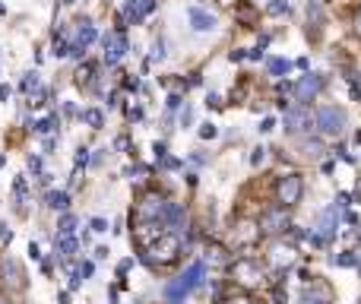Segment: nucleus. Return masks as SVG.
I'll return each mask as SVG.
<instances>
[{
    "label": "nucleus",
    "instance_id": "29",
    "mask_svg": "<svg viewBox=\"0 0 361 304\" xmlns=\"http://www.w3.org/2000/svg\"><path fill=\"white\" fill-rule=\"evenodd\" d=\"M76 83H80V86L92 83V63H82V67L76 70Z\"/></svg>",
    "mask_w": 361,
    "mask_h": 304
},
{
    "label": "nucleus",
    "instance_id": "5",
    "mask_svg": "<svg viewBox=\"0 0 361 304\" xmlns=\"http://www.w3.org/2000/svg\"><path fill=\"white\" fill-rule=\"evenodd\" d=\"M165 209H168V200H162L159 194H146L137 203V222H159V225H165Z\"/></svg>",
    "mask_w": 361,
    "mask_h": 304
},
{
    "label": "nucleus",
    "instance_id": "50",
    "mask_svg": "<svg viewBox=\"0 0 361 304\" xmlns=\"http://www.w3.org/2000/svg\"><path fill=\"white\" fill-rule=\"evenodd\" d=\"M130 266H133V260H121V263H117V273H121V276H124V273H127Z\"/></svg>",
    "mask_w": 361,
    "mask_h": 304
},
{
    "label": "nucleus",
    "instance_id": "43",
    "mask_svg": "<svg viewBox=\"0 0 361 304\" xmlns=\"http://www.w3.org/2000/svg\"><path fill=\"white\" fill-rule=\"evenodd\" d=\"M228 61H232V63H241V61H247V51H232V54H228Z\"/></svg>",
    "mask_w": 361,
    "mask_h": 304
},
{
    "label": "nucleus",
    "instance_id": "8",
    "mask_svg": "<svg viewBox=\"0 0 361 304\" xmlns=\"http://www.w3.org/2000/svg\"><path fill=\"white\" fill-rule=\"evenodd\" d=\"M260 235H279V231H288V209L286 206H273L260 215Z\"/></svg>",
    "mask_w": 361,
    "mask_h": 304
},
{
    "label": "nucleus",
    "instance_id": "39",
    "mask_svg": "<svg viewBox=\"0 0 361 304\" xmlns=\"http://www.w3.org/2000/svg\"><path fill=\"white\" fill-rule=\"evenodd\" d=\"M29 172L41 174V159H38V155H29Z\"/></svg>",
    "mask_w": 361,
    "mask_h": 304
},
{
    "label": "nucleus",
    "instance_id": "31",
    "mask_svg": "<svg viewBox=\"0 0 361 304\" xmlns=\"http://www.w3.org/2000/svg\"><path fill=\"white\" fill-rule=\"evenodd\" d=\"M149 61H165V42L159 38V42H152V54H149Z\"/></svg>",
    "mask_w": 361,
    "mask_h": 304
},
{
    "label": "nucleus",
    "instance_id": "6",
    "mask_svg": "<svg viewBox=\"0 0 361 304\" xmlns=\"http://www.w3.org/2000/svg\"><path fill=\"white\" fill-rule=\"evenodd\" d=\"M286 133H292V137H301V133H311L314 127V114L311 108H304V105H292V108L286 111Z\"/></svg>",
    "mask_w": 361,
    "mask_h": 304
},
{
    "label": "nucleus",
    "instance_id": "14",
    "mask_svg": "<svg viewBox=\"0 0 361 304\" xmlns=\"http://www.w3.org/2000/svg\"><path fill=\"white\" fill-rule=\"evenodd\" d=\"M323 89V79L317 73H307L298 79V86H295V96H298V102H311L317 92Z\"/></svg>",
    "mask_w": 361,
    "mask_h": 304
},
{
    "label": "nucleus",
    "instance_id": "35",
    "mask_svg": "<svg viewBox=\"0 0 361 304\" xmlns=\"http://www.w3.org/2000/svg\"><path fill=\"white\" fill-rule=\"evenodd\" d=\"M89 228H92L96 235H105V231H108V222H105V219H92V222H89Z\"/></svg>",
    "mask_w": 361,
    "mask_h": 304
},
{
    "label": "nucleus",
    "instance_id": "32",
    "mask_svg": "<svg viewBox=\"0 0 361 304\" xmlns=\"http://www.w3.org/2000/svg\"><path fill=\"white\" fill-rule=\"evenodd\" d=\"M333 263H336V266H355V254H352V250H346V254L333 257Z\"/></svg>",
    "mask_w": 361,
    "mask_h": 304
},
{
    "label": "nucleus",
    "instance_id": "52",
    "mask_svg": "<svg viewBox=\"0 0 361 304\" xmlns=\"http://www.w3.org/2000/svg\"><path fill=\"white\" fill-rule=\"evenodd\" d=\"M232 304H257V301H251V298H235Z\"/></svg>",
    "mask_w": 361,
    "mask_h": 304
},
{
    "label": "nucleus",
    "instance_id": "9",
    "mask_svg": "<svg viewBox=\"0 0 361 304\" xmlns=\"http://www.w3.org/2000/svg\"><path fill=\"white\" fill-rule=\"evenodd\" d=\"M102 45H105V63H108V67H115V63L130 51V45H127V38H124L121 29H117V32H108V35H105Z\"/></svg>",
    "mask_w": 361,
    "mask_h": 304
},
{
    "label": "nucleus",
    "instance_id": "15",
    "mask_svg": "<svg viewBox=\"0 0 361 304\" xmlns=\"http://www.w3.org/2000/svg\"><path fill=\"white\" fill-rule=\"evenodd\" d=\"M321 231H317V238H321L323 244L330 241V238H336V228H339V206H330V209H323V215H321Z\"/></svg>",
    "mask_w": 361,
    "mask_h": 304
},
{
    "label": "nucleus",
    "instance_id": "24",
    "mask_svg": "<svg viewBox=\"0 0 361 304\" xmlns=\"http://www.w3.org/2000/svg\"><path fill=\"white\" fill-rule=\"evenodd\" d=\"M54 57H67L70 54V35L67 32H61V35H54V51H51Z\"/></svg>",
    "mask_w": 361,
    "mask_h": 304
},
{
    "label": "nucleus",
    "instance_id": "30",
    "mask_svg": "<svg viewBox=\"0 0 361 304\" xmlns=\"http://www.w3.org/2000/svg\"><path fill=\"white\" fill-rule=\"evenodd\" d=\"M73 165H76V168H86V165H89V149H86V146H80V149H76Z\"/></svg>",
    "mask_w": 361,
    "mask_h": 304
},
{
    "label": "nucleus",
    "instance_id": "53",
    "mask_svg": "<svg viewBox=\"0 0 361 304\" xmlns=\"http://www.w3.org/2000/svg\"><path fill=\"white\" fill-rule=\"evenodd\" d=\"M355 266H358V270H361V248L355 250Z\"/></svg>",
    "mask_w": 361,
    "mask_h": 304
},
{
    "label": "nucleus",
    "instance_id": "2",
    "mask_svg": "<svg viewBox=\"0 0 361 304\" xmlns=\"http://www.w3.org/2000/svg\"><path fill=\"white\" fill-rule=\"evenodd\" d=\"M203 276H206V263H193L184 276H177L175 282L168 285V298L175 304H181V298H187L193 289H200V285H203Z\"/></svg>",
    "mask_w": 361,
    "mask_h": 304
},
{
    "label": "nucleus",
    "instance_id": "46",
    "mask_svg": "<svg viewBox=\"0 0 361 304\" xmlns=\"http://www.w3.org/2000/svg\"><path fill=\"white\" fill-rule=\"evenodd\" d=\"M168 108H181V96H177V92L168 96Z\"/></svg>",
    "mask_w": 361,
    "mask_h": 304
},
{
    "label": "nucleus",
    "instance_id": "18",
    "mask_svg": "<svg viewBox=\"0 0 361 304\" xmlns=\"http://www.w3.org/2000/svg\"><path fill=\"white\" fill-rule=\"evenodd\" d=\"M301 304H330V289H323V285H307L304 295H301Z\"/></svg>",
    "mask_w": 361,
    "mask_h": 304
},
{
    "label": "nucleus",
    "instance_id": "48",
    "mask_svg": "<svg viewBox=\"0 0 361 304\" xmlns=\"http://www.w3.org/2000/svg\"><path fill=\"white\" fill-rule=\"evenodd\" d=\"M10 96H13V89H10V86H0V102H10Z\"/></svg>",
    "mask_w": 361,
    "mask_h": 304
},
{
    "label": "nucleus",
    "instance_id": "56",
    "mask_svg": "<svg viewBox=\"0 0 361 304\" xmlns=\"http://www.w3.org/2000/svg\"><path fill=\"white\" fill-rule=\"evenodd\" d=\"M0 304H10V301H7V298H3V295H0Z\"/></svg>",
    "mask_w": 361,
    "mask_h": 304
},
{
    "label": "nucleus",
    "instance_id": "44",
    "mask_svg": "<svg viewBox=\"0 0 361 304\" xmlns=\"http://www.w3.org/2000/svg\"><path fill=\"white\" fill-rule=\"evenodd\" d=\"M152 152H156V159L162 162V159H165V152H168V149H165V143H152Z\"/></svg>",
    "mask_w": 361,
    "mask_h": 304
},
{
    "label": "nucleus",
    "instance_id": "23",
    "mask_svg": "<svg viewBox=\"0 0 361 304\" xmlns=\"http://www.w3.org/2000/svg\"><path fill=\"white\" fill-rule=\"evenodd\" d=\"M73 228H76V215L64 213L61 222H57V231H61V238H73Z\"/></svg>",
    "mask_w": 361,
    "mask_h": 304
},
{
    "label": "nucleus",
    "instance_id": "26",
    "mask_svg": "<svg viewBox=\"0 0 361 304\" xmlns=\"http://www.w3.org/2000/svg\"><path fill=\"white\" fill-rule=\"evenodd\" d=\"M57 127V114H48V118H41L38 124H35V133H38V137H45V133H51Z\"/></svg>",
    "mask_w": 361,
    "mask_h": 304
},
{
    "label": "nucleus",
    "instance_id": "33",
    "mask_svg": "<svg viewBox=\"0 0 361 304\" xmlns=\"http://www.w3.org/2000/svg\"><path fill=\"white\" fill-rule=\"evenodd\" d=\"M200 137H203V139H216L219 137V127L216 124H203V127H200Z\"/></svg>",
    "mask_w": 361,
    "mask_h": 304
},
{
    "label": "nucleus",
    "instance_id": "27",
    "mask_svg": "<svg viewBox=\"0 0 361 304\" xmlns=\"http://www.w3.org/2000/svg\"><path fill=\"white\" fill-rule=\"evenodd\" d=\"M288 0H270V3H266V13L270 16H282V13H288Z\"/></svg>",
    "mask_w": 361,
    "mask_h": 304
},
{
    "label": "nucleus",
    "instance_id": "1",
    "mask_svg": "<svg viewBox=\"0 0 361 304\" xmlns=\"http://www.w3.org/2000/svg\"><path fill=\"white\" fill-rule=\"evenodd\" d=\"M177 254H181V241H177V235L165 231L159 241H152L149 248H146V257H143V260L149 263V266H168V263L177 260Z\"/></svg>",
    "mask_w": 361,
    "mask_h": 304
},
{
    "label": "nucleus",
    "instance_id": "11",
    "mask_svg": "<svg viewBox=\"0 0 361 304\" xmlns=\"http://www.w3.org/2000/svg\"><path fill=\"white\" fill-rule=\"evenodd\" d=\"M232 241L235 248H253V244L260 241V225L257 222H238V228L232 231Z\"/></svg>",
    "mask_w": 361,
    "mask_h": 304
},
{
    "label": "nucleus",
    "instance_id": "36",
    "mask_svg": "<svg viewBox=\"0 0 361 304\" xmlns=\"http://www.w3.org/2000/svg\"><path fill=\"white\" fill-rule=\"evenodd\" d=\"M92 270H96V266H92L89 260H82V263H80V270H76V276H80V279H89V276H92Z\"/></svg>",
    "mask_w": 361,
    "mask_h": 304
},
{
    "label": "nucleus",
    "instance_id": "40",
    "mask_svg": "<svg viewBox=\"0 0 361 304\" xmlns=\"http://www.w3.org/2000/svg\"><path fill=\"white\" fill-rule=\"evenodd\" d=\"M276 130V118H263V124H260V133H270Z\"/></svg>",
    "mask_w": 361,
    "mask_h": 304
},
{
    "label": "nucleus",
    "instance_id": "19",
    "mask_svg": "<svg viewBox=\"0 0 361 304\" xmlns=\"http://www.w3.org/2000/svg\"><path fill=\"white\" fill-rule=\"evenodd\" d=\"M22 92H26L29 98L35 96V92H41V73H26L22 76V86H20Z\"/></svg>",
    "mask_w": 361,
    "mask_h": 304
},
{
    "label": "nucleus",
    "instance_id": "10",
    "mask_svg": "<svg viewBox=\"0 0 361 304\" xmlns=\"http://www.w3.org/2000/svg\"><path fill=\"white\" fill-rule=\"evenodd\" d=\"M92 42H96V26H92L89 20H80L76 29H73V38H70V54L80 57Z\"/></svg>",
    "mask_w": 361,
    "mask_h": 304
},
{
    "label": "nucleus",
    "instance_id": "55",
    "mask_svg": "<svg viewBox=\"0 0 361 304\" xmlns=\"http://www.w3.org/2000/svg\"><path fill=\"white\" fill-rule=\"evenodd\" d=\"M64 3H67V7H73V3H76V0H64Z\"/></svg>",
    "mask_w": 361,
    "mask_h": 304
},
{
    "label": "nucleus",
    "instance_id": "20",
    "mask_svg": "<svg viewBox=\"0 0 361 304\" xmlns=\"http://www.w3.org/2000/svg\"><path fill=\"white\" fill-rule=\"evenodd\" d=\"M48 206L51 209H61V213H64V209L70 206V194H67V190H51V194H48Z\"/></svg>",
    "mask_w": 361,
    "mask_h": 304
},
{
    "label": "nucleus",
    "instance_id": "54",
    "mask_svg": "<svg viewBox=\"0 0 361 304\" xmlns=\"http://www.w3.org/2000/svg\"><path fill=\"white\" fill-rule=\"evenodd\" d=\"M3 165H7V159H3V155H0V168H3Z\"/></svg>",
    "mask_w": 361,
    "mask_h": 304
},
{
    "label": "nucleus",
    "instance_id": "7",
    "mask_svg": "<svg viewBox=\"0 0 361 304\" xmlns=\"http://www.w3.org/2000/svg\"><path fill=\"white\" fill-rule=\"evenodd\" d=\"M301 194H304V181H301V174H286V178H279V184H276V197H279L282 206H295V203H301Z\"/></svg>",
    "mask_w": 361,
    "mask_h": 304
},
{
    "label": "nucleus",
    "instance_id": "16",
    "mask_svg": "<svg viewBox=\"0 0 361 304\" xmlns=\"http://www.w3.org/2000/svg\"><path fill=\"white\" fill-rule=\"evenodd\" d=\"M270 263H273L276 270H288L295 263V250L288 248V244H276V248L270 250Z\"/></svg>",
    "mask_w": 361,
    "mask_h": 304
},
{
    "label": "nucleus",
    "instance_id": "49",
    "mask_svg": "<svg viewBox=\"0 0 361 304\" xmlns=\"http://www.w3.org/2000/svg\"><path fill=\"white\" fill-rule=\"evenodd\" d=\"M206 105H209V108H219V105H222V102H219V96H216V92H209V96H206Z\"/></svg>",
    "mask_w": 361,
    "mask_h": 304
},
{
    "label": "nucleus",
    "instance_id": "37",
    "mask_svg": "<svg viewBox=\"0 0 361 304\" xmlns=\"http://www.w3.org/2000/svg\"><path fill=\"white\" fill-rule=\"evenodd\" d=\"M263 159H266V149H263V146H257L253 155H251V165H263Z\"/></svg>",
    "mask_w": 361,
    "mask_h": 304
},
{
    "label": "nucleus",
    "instance_id": "22",
    "mask_svg": "<svg viewBox=\"0 0 361 304\" xmlns=\"http://www.w3.org/2000/svg\"><path fill=\"white\" fill-rule=\"evenodd\" d=\"M80 118L86 121V124L92 127V130H102V124H105V118H102V111H98V108H86V111L80 114Z\"/></svg>",
    "mask_w": 361,
    "mask_h": 304
},
{
    "label": "nucleus",
    "instance_id": "3",
    "mask_svg": "<svg viewBox=\"0 0 361 304\" xmlns=\"http://www.w3.org/2000/svg\"><path fill=\"white\" fill-rule=\"evenodd\" d=\"M232 279L244 289H257L260 282L266 279V270L260 260H251V257H241V260L232 263Z\"/></svg>",
    "mask_w": 361,
    "mask_h": 304
},
{
    "label": "nucleus",
    "instance_id": "34",
    "mask_svg": "<svg viewBox=\"0 0 361 304\" xmlns=\"http://www.w3.org/2000/svg\"><path fill=\"white\" fill-rule=\"evenodd\" d=\"M321 149H323L321 139H307V143H304V152H307V155H321Z\"/></svg>",
    "mask_w": 361,
    "mask_h": 304
},
{
    "label": "nucleus",
    "instance_id": "13",
    "mask_svg": "<svg viewBox=\"0 0 361 304\" xmlns=\"http://www.w3.org/2000/svg\"><path fill=\"white\" fill-rule=\"evenodd\" d=\"M187 20H191V26L197 29V32H216L219 29V16L203 7H191L187 10Z\"/></svg>",
    "mask_w": 361,
    "mask_h": 304
},
{
    "label": "nucleus",
    "instance_id": "25",
    "mask_svg": "<svg viewBox=\"0 0 361 304\" xmlns=\"http://www.w3.org/2000/svg\"><path fill=\"white\" fill-rule=\"evenodd\" d=\"M57 254H61L64 263H70V257L76 254V241H73V238H61V241H57Z\"/></svg>",
    "mask_w": 361,
    "mask_h": 304
},
{
    "label": "nucleus",
    "instance_id": "42",
    "mask_svg": "<svg viewBox=\"0 0 361 304\" xmlns=\"http://www.w3.org/2000/svg\"><path fill=\"white\" fill-rule=\"evenodd\" d=\"M286 298H288V295L282 291V285H276V289H273V301H276V304H286Z\"/></svg>",
    "mask_w": 361,
    "mask_h": 304
},
{
    "label": "nucleus",
    "instance_id": "45",
    "mask_svg": "<svg viewBox=\"0 0 361 304\" xmlns=\"http://www.w3.org/2000/svg\"><path fill=\"white\" fill-rule=\"evenodd\" d=\"M127 118L130 121H140V118H143V108H127Z\"/></svg>",
    "mask_w": 361,
    "mask_h": 304
},
{
    "label": "nucleus",
    "instance_id": "28",
    "mask_svg": "<svg viewBox=\"0 0 361 304\" xmlns=\"http://www.w3.org/2000/svg\"><path fill=\"white\" fill-rule=\"evenodd\" d=\"M288 70H292V63H288L286 57H273V61H270V73L273 76H282V73H288Z\"/></svg>",
    "mask_w": 361,
    "mask_h": 304
},
{
    "label": "nucleus",
    "instance_id": "57",
    "mask_svg": "<svg viewBox=\"0 0 361 304\" xmlns=\"http://www.w3.org/2000/svg\"><path fill=\"white\" fill-rule=\"evenodd\" d=\"M358 35H361V16H358Z\"/></svg>",
    "mask_w": 361,
    "mask_h": 304
},
{
    "label": "nucleus",
    "instance_id": "21",
    "mask_svg": "<svg viewBox=\"0 0 361 304\" xmlns=\"http://www.w3.org/2000/svg\"><path fill=\"white\" fill-rule=\"evenodd\" d=\"M13 194H16V209L22 213V203H26L29 197V187H26V174H20V178L13 181Z\"/></svg>",
    "mask_w": 361,
    "mask_h": 304
},
{
    "label": "nucleus",
    "instance_id": "12",
    "mask_svg": "<svg viewBox=\"0 0 361 304\" xmlns=\"http://www.w3.org/2000/svg\"><path fill=\"white\" fill-rule=\"evenodd\" d=\"M0 276H3V282H7L10 289H22V285H26V273H22V266L13 257H3V260H0Z\"/></svg>",
    "mask_w": 361,
    "mask_h": 304
},
{
    "label": "nucleus",
    "instance_id": "38",
    "mask_svg": "<svg viewBox=\"0 0 361 304\" xmlns=\"http://www.w3.org/2000/svg\"><path fill=\"white\" fill-rule=\"evenodd\" d=\"M181 124H193V108H191V105H184V111H181Z\"/></svg>",
    "mask_w": 361,
    "mask_h": 304
},
{
    "label": "nucleus",
    "instance_id": "51",
    "mask_svg": "<svg viewBox=\"0 0 361 304\" xmlns=\"http://www.w3.org/2000/svg\"><path fill=\"white\" fill-rule=\"evenodd\" d=\"M108 257V248H96V260H105Z\"/></svg>",
    "mask_w": 361,
    "mask_h": 304
},
{
    "label": "nucleus",
    "instance_id": "17",
    "mask_svg": "<svg viewBox=\"0 0 361 304\" xmlns=\"http://www.w3.org/2000/svg\"><path fill=\"white\" fill-rule=\"evenodd\" d=\"M187 225V213L177 203H168V209H165V228H184Z\"/></svg>",
    "mask_w": 361,
    "mask_h": 304
},
{
    "label": "nucleus",
    "instance_id": "41",
    "mask_svg": "<svg viewBox=\"0 0 361 304\" xmlns=\"http://www.w3.org/2000/svg\"><path fill=\"white\" fill-rule=\"evenodd\" d=\"M162 165L168 168V172H177V168H181V159H168V155H165V159H162Z\"/></svg>",
    "mask_w": 361,
    "mask_h": 304
},
{
    "label": "nucleus",
    "instance_id": "4",
    "mask_svg": "<svg viewBox=\"0 0 361 304\" xmlns=\"http://www.w3.org/2000/svg\"><path fill=\"white\" fill-rule=\"evenodd\" d=\"M314 127H321V133H327V137H339L346 130V111L336 105H323L314 114Z\"/></svg>",
    "mask_w": 361,
    "mask_h": 304
},
{
    "label": "nucleus",
    "instance_id": "47",
    "mask_svg": "<svg viewBox=\"0 0 361 304\" xmlns=\"http://www.w3.org/2000/svg\"><path fill=\"white\" fill-rule=\"evenodd\" d=\"M29 257H32V260H38V257H41V250H38V244H35V241H29Z\"/></svg>",
    "mask_w": 361,
    "mask_h": 304
}]
</instances>
